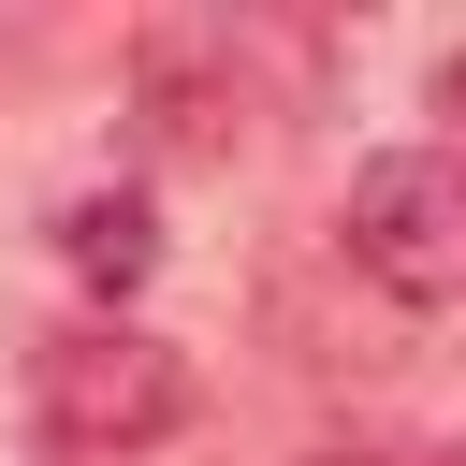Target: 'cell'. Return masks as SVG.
<instances>
[{"mask_svg": "<svg viewBox=\"0 0 466 466\" xmlns=\"http://www.w3.org/2000/svg\"><path fill=\"white\" fill-rule=\"evenodd\" d=\"M320 466H393V451H320Z\"/></svg>", "mask_w": 466, "mask_h": 466, "instance_id": "5", "label": "cell"}, {"mask_svg": "<svg viewBox=\"0 0 466 466\" xmlns=\"http://www.w3.org/2000/svg\"><path fill=\"white\" fill-rule=\"evenodd\" d=\"M335 248H350V277H379L393 306H466V160H451V146L364 160L350 204H335Z\"/></svg>", "mask_w": 466, "mask_h": 466, "instance_id": "2", "label": "cell"}, {"mask_svg": "<svg viewBox=\"0 0 466 466\" xmlns=\"http://www.w3.org/2000/svg\"><path fill=\"white\" fill-rule=\"evenodd\" d=\"M58 262H73V277L102 291V320H116V306L160 277V218H146V189H73V204H58Z\"/></svg>", "mask_w": 466, "mask_h": 466, "instance_id": "3", "label": "cell"}, {"mask_svg": "<svg viewBox=\"0 0 466 466\" xmlns=\"http://www.w3.org/2000/svg\"><path fill=\"white\" fill-rule=\"evenodd\" d=\"M437 116H451V131H466V44H451V58H437Z\"/></svg>", "mask_w": 466, "mask_h": 466, "instance_id": "4", "label": "cell"}, {"mask_svg": "<svg viewBox=\"0 0 466 466\" xmlns=\"http://www.w3.org/2000/svg\"><path fill=\"white\" fill-rule=\"evenodd\" d=\"M189 422V364L146 335V320H58L29 350V437L58 466H131Z\"/></svg>", "mask_w": 466, "mask_h": 466, "instance_id": "1", "label": "cell"}]
</instances>
